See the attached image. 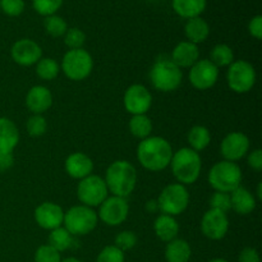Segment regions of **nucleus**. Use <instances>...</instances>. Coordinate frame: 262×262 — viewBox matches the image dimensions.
<instances>
[{"label": "nucleus", "mask_w": 262, "mask_h": 262, "mask_svg": "<svg viewBox=\"0 0 262 262\" xmlns=\"http://www.w3.org/2000/svg\"><path fill=\"white\" fill-rule=\"evenodd\" d=\"M170 142L160 136H150L137 146V160L146 170L161 171L170 165L173 158Z\"/></svg>", "instance_id": "f257e3e1"}, {"label": "nucleus", "mask_w": 262, "mask_h": 262, "mask_svg": "<svg viewBox=\"0 0 262 262\" xmlns=\"http://www.w3.org/2000/svg\"><path fill=\"white\" fill-rule=\"evenodd\" d=\"M137 170L135 165L127 160L113 161L105 173V183L113 196L127 199L137 186Z\"/></svg>", "instance_id": "f03ea898"}, {"label": "nucleus", "mask_w": 262, "mask_h": 262, "mask_svg": "<svg viewBox=\"0 0 262 262\" xmlns=\"http://www.w3.org/2000/svg\"><path fill=\"white\" fill-rule=\"evenodd\" d=\"M171 173L177 182L183 186L196 183L201 176L202 159L200 152L189 147H182L173 152L170 165Z\"/></svg>", "instance_id": "7ed1b4c3"}, {"label": "nucleus", "mask_w": 262, "mask_h": 262, "mask_svg": "<svg viewBox=\"0 0 262 262\" xmlns=\"http://www.w3.org/2000/svg\"><path fill=\"white\" fill-rule=\"evenodd\" d=\"M242 169L237 163L222 160L211 166L207 176L209 184L215 192L232 193L234 189L242 186Z\"/></svg>", "instance_id": "20e7f679"}, {"label": "nucleus", "mask_w": 262, "mask_h": 262, "mask_svg": "<svg viewBox=\"0 0 262 262\" xmlns=\"http://www.w3.org/2000/svg\"><path fill=\"white\" fill-rule=\"evenodd\" d=\"M150 81L155 90L160 92H173L182 84L183 73L170 58L160 56L150 71Z\"/></svg>", "instance_id": "39448f33"}, {"label": "nucleus", "mask_w": 262, "mask_h": 262, "mask_svg": "<svg viewBox=\"0 0 262 262\" xmlns=\"http://www.w3.org/2000/svg\"><path fill=\"white\" fill-rule=\"evenodd\" d=\"M97 224H99L97 212L84 205H76L64 212L63 227L73 237H83L90 234L94 232Z\"/></svg>", "instance_id": "423d86ee"}, {"label": "nucleus", "mask_w": 262, "mask_h": 262, "mask_svg": "<svg viewBox=\"0 0 262 262\" xmlns=\"http://www.w3.org/2000/svg\"><path fill=\"white\" fill-rule=\"evenodd\" d=\"M94 69V59L87 50L74 49L68 50L61 59L60 71L71 81H83Z\"/></svg>", "instance_id": "0eeeda50"}, {"label": "nucleus", "mask_w": 262, "mask_h": 262, "mask_svg": "<svg viewBox=\"0 0 262 262\" xmlns=\"http://www.w3.org/2000/svg\"><path fill=\"white\" fill-rule=\"evenodd\" d=\"M158 206L163 214L178 216L183 214L189 205V192L186 186L181 183H170L164 187L158 197Z\"/></svg>", "instance_id": "6e6552de"}, {"label": "nucleus", "mask_w": 262, "mask_h": 262, "mask_svg": "<svg viewBox=\"0 0 262 262\" xmlns=\"http://www.w3.org/2000/svg\"><path fill=\"white\" fill-rule=\"evenodd\" d=\"M257 81L256 69L250 61L234 60L227 71V83L235 94H247L255 87Z\"/></svg>", "instance_id": "1a4fd4ad"}, {"label": "nucleus", "mask_w": 262, "mask_h": 262, "mask_svg": "<svg viewBox=\"0 0 262 262\" xmlns=\"http://www.w3.org/2000/svg\"><path fill=\"white\" fill-rule=\"evenodd\" d=\"M107 196H109V189L104 178L95 174L81 179L77 186V197L81 205L91 209L99 207L107 199Z\"/></svg>", "instance_id": "9d476101"}, {"label": "nucleus", "mask_w": 262, "mask_h": 262, "mask_svg": "<svg viewBox=\"0 0 262 262\" xmlns=\"http://www.w3.org/2000/svg\"><path fill=\"white\" fill-rule=\"evenodd\" d=\"M129 215V204L127 199L118 196H107L99 206L97 216L107 227H119Z\"/></svg>", "instance_id": "9b49d317"}, {"label": "nucleus", "mask_w": 262, "mask_h": 262, "mask_svg": "<svg viewBox=\"0 0 262 262\" xmlns=\"http://www.w3.org/2000/svg\"><path fill=\"white\" fill-rule=\"evenodd\" d=\"M123 104H124V109L130 115L147 114L152 105V95L150 90L143 84H130L124 92Z\"/></svg>", "instance_id": "f8f14e48"}, {"label": "nucleus", "mask_w": 262, "mask_h": 262, "mask_svg": "<svg viewBox=\"0 0 262 262\" xmlns=\"http://www.w3.org/2000/svg\"><path fill=\"white\" fill-rule=\"evenodd\" d=\"M189 82L200 91H205L216 84L219 79V68L210 61V59H200L189 68Z\"/></svg>", "instance_id": "ddd939ff"}, {"label": "nucleus", "mask_w": 262, "mask_h": 262, "mask_svg": "<svg viewBox=\"0 0 262 262\" xmlns=\"http://www.w3.org/2000/svg\"><path fill=\"white\" fill-rule=\"evenodd\" d=\"M251 142L247 135L243 132H230L223 138L220 143V154L223 155L224 160L237 161L242 160L250 152Z\"/></svg>", "instance_id": "4468645a"}, {"label": "nucleus", "mask_w": 262, "mask_h": 262, "mask_svg": "<svg viewBox=\"0 0 262 262\" xmlns=\"http://www.w3.org/2000/svg\"><path fill=\"white\" fill-rule=\"evenodd\" d=\"M201 232L211 241H222L229 232V219L225 212L209 209L201 219Z\"/></svg>", "instance_id": "2eb2a0df"}, {"label": "nucleus", "mask_w": 262, "mask_h": 262, "mask_svg": "<svg viewBox=\"0 0 262 262\" xmlns=\"http://www.w3.org/2000/svg\"><path fill=\"white\" fill-rule=\"evenodd\" d=\"M10 56L18 66H36V63L42 58V49L31 38H20L13 43L10 49Z\"/></svg>", "instance_id": "dca6fc26"}, {"label": "nucleus", "mask_w": 262, "mask_h": 262, "mask_svg": "<svg viewBox=\"0 0 262 262\" xmlns=\"http://www.w3.org/2000/svg\"><path fill=\"white\" fill-rule=\"evenodd\" d=\"M36 224L45 230H54L63 227L64 211L55 202H42L33 212Z\"/></svg>", "instance_id": "f3484780"}, {"label": "nucleus", "mask_w": 262, "mask_h": 262, "mask_svg": "<svg viewBox=\"0 0 262 262\" xmlns=\"http://www.w3.org/2000/svg\"><path fill=\"white\" fill-rule=\"evenodd\" d=\"M53 105V95L48 87L36 84L28 90L26 95V106L32 114H41L48 112Z\"/></svg>", "instance_id": "a211bd4d"}, {"label": "nucleus", "mask_w": 262, "mask_h": 262, "mask_svg": "<svg viewBox=\"0 0 262 262\" xmlns=\"http://www.w3.org/2000/svg\"><path fill=\"white\" fill-rule=\"evenodd\" d=\"M66 173L71 178L81 181L86 177L91 176L94 171V161L84 152H72L64 163Z\"/></svg>", "instance_id": "6ab92c4d"}, {"label": "nucleus", "mask_w": 262, "mask_h": 262, "mask_svg": "<svg viewBox=\"0 0 262 262\" xmlns=\"http://www.w3.org/2000/svg\"><path fill=\"white\" fill-rule=\"evenodd\" d=\"M169 58L181 69L191 68L194 63L200 60L199 45H194L189 41H181L173 49L171 55Z\"/></svg>", "instance_id": "aec40b11"}, {"label": "nucleus", "mask_w": 262, "mask_h": 262, "mask_svg": "<svg viewBox=\"0 0 262 262\" xmlns=\"http://www.w3.org/2000/svg\"><path fill=\"white\" fill-rule=\"evenodd\" d=\"M230 202H232V210L238 215L252 214L257 205L256 197L253 196L252 192L242 186L230 193Z\"/></svg>", "instance_id": "412c9836"}, {"label": "nucleus", "mask_w": 262, "mask_h": 262, "mask_svg": "<svg viewBox=\"0 0 262 262\" xmlns=\"http://www.w3.org/2000/svg\"><path fill=\"white\" fill-rule=\"evenodd\" d=\"M19 142V130L9 118L0 117V152H13Z\"/></svg>", "instance_id": "4be33fe9"}, {"label": "nucleus", "mask_w": 262, "mask_h": 262, "mask_svg": "<svg viewBox=\"0 0 262 262\" xmlns=\"http://www.w3.org/2000/svg\"><path fill=\"white\" fill-rule=\"evenodd\" d=\"M154 232L159 239L168 243L178 238L179 224L174 216L161 214L154 222Z\"/></svg>", "instance_id": "5701e85b"}, {"label": "nucleus", "mask_w": 262, "mask_h": 262, "mask_svg": "<svg viewBox=\"0 0 262 262\" xmlns=\"http://www.w3.org/2000/svg\"><path fill=\"white\" fill-rule=\"evenodd\" d=\"M184 33H186L187 41L199 45L205 42L210 35V26L202 17H194L187 19L184 26Z\"/></svg>", "instance_id": "b1692460"}, {"label": "nucleus", "mask_w": 262, "mask_h": 262, "mask_svg": "<svg viewBox=\"0 0 262 262\" xmlns=\"http://www.w3.org/2000/svg\"><path fill=\"white\" fill-rule=\"evenodd\" d=\"M164 255L166 262H189L192 257L191 245L186 239L176 238L166 243Z\"/></svg>", "instance_id": "393cba45"}, {"label": "nucleus", "mask_w": 262, "mask_h": 262, "mask_svg": "<svg viewBox=\"0 0 262 262\" xmlns=\"http://www.w3.org/2000/svg\"><path fill=\"white\" fill-rule=\"evenodd\" d=\"M173 9L179 17L191 19L201 17L207 5V0H171Z\"/></svg>", "instance_id": "a878e982"}, {"label": "nucleus", "mask_w": 262, "mask_h": 262, "mask_svg": "<svg viewBox=\"0 0 262 262\" xmlns=\"http://www.w3.org/2000/svg\"><path fill=\"white\" fill-rule=\"evenodd\" d=\"M187 142L189 148L196 152H201L211 142V133L205 125H193L187 135Z\"/></svg>", "instance_id": "bb28decb"}, {"label": "nucleus", "mask_w": 262, "mask_h": 262, "mask_svg": "<svg viewBox=\"0 0 262 262\" xmlns=\"http://www.w3.org/2000/svg\"><path fill=\"white\" fill-rule=\"evenodd\" d=\"M128 127H129V132L132 133L133 137L141 141L150 137L151 132H152V122L147 114L132 115Z\"/></svg>", "instance_id": "cd10ccee"}, {"label": "nucleus", "mask_w": 262, "mask_h": 262, "mask_svg": "<svg viewBox=\"0 0 262 262\" xmlns=\"http://www.w3.org/2000/svg\"><path fill=\"white\" fill-rule=\"evenodd\" d=\"M73 242H74V237L64 227L50 230L48 245H50L51 247L55 248L58 252L61 253L71 250L72 246H73Z\"/></svg>", "instance_id": "c85d7f7f"}, {"label": "nucleus", "mask_w": 262, "mask_h": 262, "mask_svg": "<svg viewBox=\"0 0 262 262\" xmlns=\"http://www.w3.org/2000/svg\"><path fill=\"white\" fill-rule=\"evenodd\" d=\"M210 61L215 64L217 68L229 67L234 61L233 49L227 43H217L212 48L211 53H210Z\"/></svg>", "instance_id": "c756f323"}, {"label": "nucleus", "mask_w": 262, "mask_h": 262, "mask_svg": "<svg viewBox=\"0 0 262 262\" xmlns=\"http://www.w3.org/2000/svg\"><path fill=\"white\" fill-rule=\"evenodd\" d=\"M60 73V66L53 58H41L36 63V74L42 81H53Z\"/></svg>", "instance_id": "7c9ffc66"}, {"label": "nucleus", "mask_w": 262, "mask_h": 262, "mask_svg": "<svg viewBox=\"0 0 262 262\" xmlns=\"http://www.w3.org/2000/svg\"><path fill=\"white\" fill-rule=\"evenodd\" d=\"M43 28H45L46 33L50 35L51 37H63L66 35L67 30H68V25H67L66 19L61 18L60 15H49L43 19Z\"/></svg>", "instance_id": "2f4dec72"}, {"label": "nucleus", "mask_w": 262, "mask_h": 262, "mask_svg": "<svg viewBox=\"0 0 262 262\" xmlns=\"http://www.w3.org/2000/svg\"><path fill=\"white\" fill-rule=\"evenodd\" d=\"M26 128L31 137H41L48 129V122L41 114H32L26 123Z\"/></svg>", "instance_id": "473e14b6"}, {"label": "nucleus", "mask_w": 262, "mask_h": 262, "mask_svg": "<svg viewBox=\"0 0 262 262\" xmlns=\"http://www.w3.org/2000/svg\"><path fill=\"white\" fill-rule=\"evenodd\" d=\"M64 37V43L69 48V50H74V49H82L84 42H86V33L81 30V28L72 27L68 28Z\"/></svg>", "instance_id": "72a5a7b5"}, {"label": "nucleus", "mask_w": 262, "mask_h": 262, "mask_svg": "<svg viewBox=\"0 0 262 262\" xmlns=\"http://www.w3.org/2000/svg\"><path fill=\"white\" fill-rule=\"evenodd\" d=\"M64 0H32V7L42 17L53 15L60 9Z\"/></svg>", "instance_id": "f704fd0d"}, {"label": "nucleus", "mask_w": 262, "mask_h": 262, "mask_svg": "<svg viewBox=\"0 0 262 262\" xmlns=\"http://www.w3.org/2000/svg\"><path fill=\"white\" fill-rule=\"evenodd\" d=\"M138 242L137 234L132 230H123L119 234H117L114 239V246L119 248L123 252H127V251L133 250L136 247Z\"/></svg>", "instance_id": "c9c22d12"}, {"label": "nucleus", "mask_w": 262, "mask_h": 262, "mask_svg": "<svg viewBox=\"0 0 262 262\" xmlns=\"http://www.w3.org/2000/svg\"><path fill=\"white\" fill-rule=\"evenodd\" d=\"M33 260L35 262H60L61 255L55 248L46 243V245H41L36 250Z\"/></svg>", "instance_id": "e433bc0d"}, {"label": "nucleus", "mask_w": 262, "mask_h": 262, "mask_svg": "<svg viewBox=\"0 0 262 262\" xmlns=\"http://www.w3.org/2000/svg\"><path fill=\"white\" fill-rule=\"evenodd\" d=\"M96 262H125V255L114 245L106 246L100 251Z\"/></svg>", "instance_id": "4c0bfd02"}, {"label": "nucleus", "mask_w": 262, "mask_h": 262, "mask_svg": "<svg viewBox=\"0 0 262 262\" xmlns=\"http://www.w3.org/2000/svg\"><path fill=\"white\" fill-rule=\"evenodd\" d=\"M210 209L217 210L227 214L228 211L232 210V202H230V193H225V192H214L211 197H210Z\"/></svg>", "instance_id": "58836bf2"}, {"label": "nucleus", "mask_w": 262, "mask_h": 262, "mask_svg": "<svg viewBox=\"0 0 262 262\" xmlns=\"http://www.w3.org/2000/svg\"><path fill=\"white\" fill-rule=\"evenodd\" d=\"M25 0H0V10L9 17H18L25 12Z\"/></svg>", "instance_id": "ea45409f"}, {"label": "nucleus", "mask_w": 262, "mask_h": 262, "mask_svg": "<svg viewBox=\"0 0 262 262\" xmlns=\"http://www.w3.org/2000/svg\"><path fill=\"white\" fill-rule=\"evenodd\" d=\"M247 164L253 170H262V150L261 148H255L247 154Z\"/></svg>", "instance_id": "a19ab883"}, {"label": "nucleus", "mask_w": 262, "mask_h": 262, "mask_svg": "<svg viewBox=\"0 0 262 262\" xmlns=\"http://www.w3.org/2000/svg\"><path fill=\"white\" fill-rule=\"evenodd\" d=\"M238 262H261L260 253L253 247H245L238 255Z\"/></svg>", "instance_id": "79ce46f5"}, {"label": "nucleus", "mask_w": 262, "mask_h": 262, "mask_svg": "<svg viewBox=\"0 0 262 262\" xmlns=\"http://www.w3.org/2000/svg\"><path fill=\"white\" fill-rule=\"evenodd\" d=\"M248 32L256 40H261L262 38V17L260 14L255 15L250 20V23H248Z\"/></svg>", "instance_id": "37998d69"}, {"label": "nucleus", "mask_w": 262, "mask_h": 262, "mask_svg": "<svg viewBox=\"0 0 262 262\" xmlns=\"http://www.w3.org/2000/svg\"><path fill=\"white\" fill-rule=\"evenodd\" d=\"M14 163L13 152H0V171H5L10 169Z\"/></svg>", "instance_id": "c03bdc74"}, {"label": "nucleus", "mask_w": 262, "mask_h": 262, "mask_svg": "<svg viewBox=\"0 0 262 262\" xmlns=\"http://www.w3.org/2000/svg\"><path fill=\"white\" fill-rule=\"evenodd\" d=\"M146 209H147V211H156V210H159V206H158V201H148L147 204H146Z\"/></svg>", "instance_id": "a18cd8bd"}, {"label": "nucleus", "mask_w": 262, "mask_h": 262, "mask_svg": "<svg viewBox=\"0 0 262 262\" xmlns=\"http://www.w3.org/2000/svg\"><path fill=\"white\" fill-rule=\"evenodd\" d=\"M60 262H83V261L78 260V258L76 257H67V258H61Z\"/></svg>", "instance_id": "49530a36"}, {"label": "nucleus", "mask_w": 262, "mask_h": 262, "mask_svg": "<svg viewBox=\"0 0 262 262\" xmlns=\"http://www.w3.org/2000/svg\"><path fill=\"white\" fill-rule=\"evenodd\" d=\"M257 200H262V183H258L257 186Z\"/></svg>", "instance_id": "de8ad7c7"}, {"label": "nucleus", "mask_w": 262, "mask_h": 262, "mask_svg": "<svg viewBox=\"0 0 262 262\" xmlns=\"http://www.w3.org/2000/svg\"><path fill=\"white\" fill-rule=\"evenodd\" d=\"M209 262H229V261H227L225 258H212V260H210Z\"/></svg>", "instance_id": "09e8293b"}, {"label": "nucleus", "mask_w": 262, "mask_h": 262, "mask_svg": "<svg viewBox=\"0 0 262 262\" xmlns=\"http://www.w3.org/2000/svg\"><path fill=\"white\" fill-rule=\"evenodd\" d=\"M150 2H155V0H150Z\"/></svg>", "instance_id": "8fccbe9b"}]
</instances>
